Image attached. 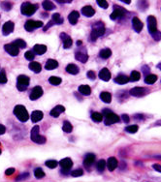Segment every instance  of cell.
Segmentation results:
<instances>
[{
  "label": "cell",
  "mask_w": 161,
  "mask_h": 182,
  "mask_svg": "<svg viewBox=\"0 0 161 182\" xmlns=\"http://www.w3.org/2000/svg\"><path fill=\"white\" fill-rule=\"evenodd\" d=\"M105 33V26H104V23L101 21H98L96 22L93 28H92V31L90 34V38L92 41H95L98 37H100L103 34Z\"/></svg>",
  "instance_id": "2"
},
{
  "label": "cell",
  "mask_w": 161,
  "mask_h": 182,
  "mask_svg": "<svg viewBox=\"0 0 161 182\" xmlns=\"http://www.w3.org/2000/svg\"><path fill=\"white\" fill-rule=\"evenodd\" d=\"M15 173V169L14 168H10L8 169H6V172H5V174L6 175H12Z\"/></svg>",
  "instance_id": "51"
},
{
  "label": "cell",
  "mask_w": 161,
  "mask_h": 182,
  "mask_svg": "<svg viewBox=\"0 0 161 182\" xmlns=\"http://www.w3.org/2000/svg\"><path fill=\"white\" fill-rule=\"evenodd\" d=\"M128 82H129V77H127L126 75H123V74L119 75L115 78V82H116L117 84H125Z\"/></svg>",
  "instance_id": "26"
},
{
  "label": "cell",
  "mask_w": 161,
  "mask_h": 182,
  "mask_svg": "<svg viewBox=\"0 0 161 182\" xmlns=\"http://www.w3.org/2000/svg\"><path fill=\"white\" fill-rule=\"evenodd\" d=\"M122 120L124 121L125 123H128L129 122V117L127 114H122Z\"/></svg>",
  "instance_id": "53"
},
{
  "label": "cell",
  "mask_w": 161,
  "mask_h": 182,
  "mask_svg": "<svg viewBox=\"0 0 161 182\" xmlns=\"http://www.w3.org/2000/svg\"><path fill=\"white\" fill-rule=\"evenodd\" d=\"M140 78H141L140 73L138 71H133L131 73V75H130V77H129V81H131V82H138Z\"/></svg>",
  "instance_id": "36"
},
{
  "label": "cell",
  "mask_w": 161,
  "mask_h": 182,
  "mask_svg": "<svg viewBox=\"0 0 161 182\" xmlns=\"http://www.w3.org/2000/svg\"><path fill=\"white\" fill-rule=\"evenodd\" d=\"M59 165L64 172H68L73 167V162L70 158H64L59 162Z\"/></svg>",
  "instance_id": "13"
},
{
  "label": "cell",
  "mask_w": 161,
  "mask_h": 182,
  "mask_svg": "<svg viewBox=\"0 0 161 182\" xmlns=\"http://www.w3.org/2000/svg\"><path fill=\"white\" fill-rule=\"evenodd\" d=\"M60 37H61V40L63 41V47L64 48H69L71 47L72 46V39L70 36H68L66 33H61L60 34Z\"/></svg>",
  "instance_id": "15"
},
{
  "label": "cell",
  "mask_w": 161,
  "mask_h": 182,
  "mask_svg": "<svg viewBox=\"0 0 161 182\" xmlns=\"http://www.w3.org/2000/svg\"><path fill=\"white\" fill-rule=\"evenodd\" d=\"M105 167H106V161H105V160L98 161V163H97V169L99 172H103Z\"/></svg>",
  "instance_id": "44"
},
{
  "label": "cell",
  "mask_w": 161,
  "mask_h": 182,
  "mask_svg": "<svg viewBox=\"0 0 161 182\" xmlns=\"http://www.w3.org/2000/svg\"><path fill=\"white\" fill-rule=\"evenodd\" d=\"M157 68H158L159 70H161V62H160V63H159V64L157 65Z\"/></svg>",
  "instance_id": "56"
},
{
  "label": "cell",
  "mask_w": 161,
  "mask_h": 182,
  "mask_svg": "<svg viewBox=\"0 0 161 182\" xmlns=\"http://www.w3.org/2000/svg\"><path fill=\"white\" fill-rule=\"evenodd\" d=\"M79 91L80 94L85 95V96H88L91 94V88L88 85H80L79 87Z\"/></svg>",
  "instance_id": "32"
},
{
  "label": "cell",
  "mask_w": 161,
  "mask_h": 182,
  "mask_svg": "<svg viewBox=\"0 0 161 182\" xmlns=\"http://www.w3.org/2000/svg\"><path fill=\"white\" fill-rule=\"evenodd\" d=\"M91 119L93 121H95V122H101V121L103 120V115H102V113L97 112H92L91 113Z\"/></svg>",
  "instance_id": "35"
},
{
  "label": "cell",
  "mask_w": 161,
  "mask_h": 182,
  "mask_svg": "<svg viewBox=\"0 0 161 182\" xmlns=\"http://www.w3.org/2000/svg\"><path fill=\"white\" fill-rule=\"evenodd\" d=\"M58 165V163L57 161H55V160H49L46 162V166L49 169H54V168H57Z\"/></svg>",
  "instance_id": "43"
},
{
  "label": "cell",
  "mask_w": 161,
  "mask_h": 182,
  "mask_svg": "<svg viewBox=\"0 0 161 182\" xmlns=\"http://www.w3.org/2000/svg\"><path fill=\"white\" fill-rule=\"evenodd\" d=\"M151 36L153 37V39H154V40L159 41V40L161 39V32H159L158 30H157V31H156L155 33H154V34H152Z\"/></svg>",
  "instance_id": "50"
},
{
  "label": "cell",
  "mask_w": 161,
  "mask_h": 182,
  "mask_svg": "<svg viewBox=\"0 0 161 182\" xmlns=\"http://www.w3.org/2000/svg\"><path fill=\"white\" fill-rule=\"evenodd\" d=\"M66 72L69 73L71 75H77L79 73V68L75 64H69V65H67V67H66Z\"/></svg>",
  "instance_id": "28"
},
{
  "label": "cell",
  "mask_w": 161,
  "mask_h": 182,
  "mask_svg": "<svg viewBox=\"0 0 161 182\" xmlns=\"http://www.w3.org/2000/svg\"><path fill=\"white\" fill-rule=\"evenodd\" d=\"M83 173H84L83 169H74V171L71 173V175L74 177H79V176H80V175H83Z\"/></svg>",
  "instance_id": "45"
},
{
  "label": "cell",
  "mask_w": 161,
  "mask_h": 182,
  "mask_svg": "<svg viewBox=\"0 0 161 182\" xmlns=\"http://www.w3.org/2000/svg\"><path fill=\"white\" fill-rule=\"evenodd\" d=\"M14 114L17 116V118L22 121V122H26L29 118V114L26 111V108L22 105H17L14 108Z\"/></svg>",
  "instance_id": "1"
},
{
  "label": "cell",
  "mask_w": 161,
  "mask_h": 182,
  "mask_svg": "<svg viewBox=\"0 0 161 182\" xmlns=\"http://www.w3.org/2000/svg\"><path fill=\"white\" fill-rule=\"evenodd\" d=\"M34 175H35V177L36 178H43L45 176V173L43 172V169L41 168H37L35 169V172H34Z\"/></svg>",
  "instance_id": "41"
},
{
  "label": "cell",
  "mask_w": 161,
  "mask_h": 182,
  "mask_svg": "<svg viewBox=\"0 0 161 182\" xmlns=\"http://www.w3.org/2000/svg\"><path fill=\"white\" fill-rule=\"evenodd\" d=\"M38 9V6L37 5H34V4H31L29 2H26L22 5L21 7V12L22 14L24 15V16H32L36 10Z\"/></svg>",
  "instance_id": "4"
},
{
  "label": "cell",
  "mask_w": 161,
  "mask_h": 182,
  "mask_svg": "<svg viewBox=\"0 0 161 182\" xmlns=\"http://www.w3.org/2000/svg\"><path fill=\"white\" fill-rule=\"evenodd\" d=\"M57 67H58V62L54 59H49L46 62V65H45V68L49 71L53 70V69L57 68Z\"/></svg>",
  "instance_id": "25"
},
{
  "label": "cell",
  "mask_w": 161,
  "mask_h": 182,
  "mask_svg": "<svg viewBox=\"0 0 161 182\" xmlns=\"http://www.w3.org/2000/svg\"><path fill=\"white\" fill-rule=\"evenodd\" d=\"M147 21L148 32L151 33V35H152L157 31V21L153 16H148Z\"/></svg>",
  "instance_id": "7"
},
{
  "label": "cell",
  "mask_w": 161,
  "mask_h": 182,
  "mask_svg": "<svg viewBox=\"0 0 161 182\" xmlns=\"http://www.w3.org/2000/svg\"><path fill=\"white\" fill-rule=\"evenodd\" d=\"M0 153H1V150H0Z\"/></svg>",
  "instance_id": "57"
},
{
  "label": "cell",
  "mask_w": 161,
  "mask_h": 182,
  "mask_svg": "<svg viewBox=\"0 0 161 182\" xmlns=\"http://www.w3.org/2000/svg\"><path fill=\"white\" fill-rule=\"evenodd\" d=\"M132 25H133V28L134 30L137 33H140L142 31V29H143V22H142L138 17H134L132 20Z\"/></svg>",
  "instance_id": "17"
},
{
  "label": "cell",
  "mask_w": 161,
  "mask_h": 182,
  "mask_svg": "<svg viewBox=\"0 0 161 182\" xmlns=\"http://www.w3.org/2000/svg\"><path fill=\"white\" fill-rule=\"evenodd\" d=\"M52 22L53 24H61L63 22V19L60 17V15L58 13H55L53 15V20H52Z\"/></svg>",
  "instance_id": "34"
},
{
  "label": "cell",
  "mask_w": 161,
  "mask_h": 182,
  "mask_svg": "<svg viewBox=\"0 0 161 182\" xmlns=\"http://www.w3.org/2000/svg\"><path fill=\"white\" fill-rule=\"evenodd\" d=\"M42 26H43V22L40 21H32V20H30V21H27L26 22V24H24V27H26V29L29 32H31V31H33L34 29L40 28Z\"/></svg>",
  "instance_id": "9"
},
{
  "label": "cell",
  "mask_w": 161,
  "mask_h": 182,
  "mask_svg": "<svg viewBox=\"0 0 161 182\" xmlns=\"http://www.w3.org/2000/svg\"><path fill=\"white\" fill-rule=\"evenodd\" d=\"M143 72L146 74V76H147V72L150 73V68H148L147 66H144V67H143Z\"/></svg>",
  "instance_id": "55"
},
{
  "label": "cell",
  "mask_w": 161,
  "mask_h": 182,
  "mask_svg": "<svg viewBox=\"0 0 161 182\" xmlns=\"http://www.w3.org/2000/svg\"><path fill=\"white\" fill-rule=\"evenodd\" d=\"M75 57H76L77 60H79V61H80L82 63H85L88 59V53L83 52V51H77L76 54H75Z\"/></svg>",
  "instance_id": "24"
},
{
  "label": "cell",
  "mask_w": 161,
  "mask_h": 182,
  "mask_svg": "<svg viewBox=\"0 0 161 182\" xmlns=\"http://www.w3.org/2000/svg\"><path fill=\"white\" fill-rule=\"evenodd\" d=\"M29 85V78L27 76L21 75L18 77L17 87L20 91H24Z\"/></svg>",
  "instance_id": "6"
},
{
  "label": "cell",
  "mask_w": 161,
  "mask_h": 182,
  "mask_svg": "<svg viewBox=\"0 0 161 182\" xmlns=\"http://www.w3.org/2000/svg\"><path fill=\"white\" fill-rule=\"evenodd\" d=\"M102 115H105V123H106L107 125L116 123L120 121L119 115H116V113H114L113 112H111L109 110H104Z\"/></svg>",
  "instance_id": "5"
},
{
  "label": "cell",
  "mask_w": 161,
  "mask_h": 182,
  "mask_svg": "<svg viewBox=\"0 0 161 182\" xmlns=\"http://www.w3.org/2000/svg\"><path fill=\"white\" fill-rule=\"evenodd\" d=\"M29 69L33 71L34 73H40L41 70H42V67H41V64L38 63V62H30L29 65H28Z\"/></svg>",
  "instance_id": "29"
},
{
  "label": "cell",
  "mask_w": 161,
  "mask_h": 182,
  "mask_svg": "<svg viewBox=\"0 0 161 182\" xmlns=\"http://www.w3.org/2000/svg\"><path fill=\"white\" fill-rule=\"evenodd\" d=\"M147 92H150L147 88L145 87H134L130 90V95H132L134 97H142L146 95Z\"/></svg>",
  "instance_id": "10"
},
{
  "label": "cell",
  "mask_w": 161,
  "mask_h": 182,
  "mask_svg": "<svg viewBox=\"0 0 161 182\" xmlns=\"http://www.w3.org/2000/svg\"><path fill=\"white\" fill-rule=\"evenodd\" d=\"M157 81V76L156 75H152V74H148L145 78V82L147 84H153Z\"/></svg>",
  "instance_id": "31"
},
{
  "label": "cell",
  "mask_w": 161,
  "mask_h": 182,
  "mask_svg": "<svg viewBox=\"0 0 161 182\" xmlns=\"http://www.w3.org/2000/svg\"><path fill=\"white\" fill-rule=\"evenodd\" d=\"M97 4L100 6L101 8L103 9H107L109 7V5H108V2L107 1H105V0H97Z\"/></svg>",
  "instance_id": "47"
},
{
  "label": "cell",
  "mask_w": 161,
  "mask_h": 182,
  "mask_svg": "<svg viewBox=\"0 0 161 182\" xmlns=\"http://www.w3.org/2000/svg\"><path fill=\"white\" fill-rule=\"evenodd\" d=\"M14 27H15L14 22H12V21L5 22L4 25H3V27H2V32H3V34H4V35H9V34H11L12 32H13Z\"/></svg>",
  "instance_id": "14"
},
{
  "label": "cell",
  "mask_w": 161,
  "mask_h": 182,
  "mask_svg": "<svg viewBox=\"0 0 161 182\" xmlns=\"http://www.w3.org/2000/svg\"><path fill=\"white\" fill-rule=\"evenodd\" d=\"M100 99L104 103H106V104H110V103L112 102V95L109 92H102L100 94Z\"/></svg>",
  "instance_id": "30"
},
{
  "label": "cell",
  "mask_w": 161,
  "mask_h": 182,
  "mask_svg": "<svg viewBox=\"0 0 161 182\" xmlns=\"http://www.w3.org/2000/svg\"><path fill=\"white\" fill-rule=\"evenodd\" d=\"M125 13H126V11L124 8L120 7V6H114V11L112 15H111V20H113V21L119 20L124 16Z\"/></svg>",
  "instance_id": "8"
},
{
  "label": "cell",
  "mask_w": 161,
  "mask_h": 182,
  "mask_svg": "<svg viewBox=\"0 0 161 182\" xmlns=\"http://www.w3.org/2000/svg\"><path fill=\"white\" fill-rule=\"evenodd\" d=\"M43 95V88L41 86H35L32 90H31V93H30L29 95V98L30 100H37L38 98H40V97Z\"/></svg>",
  "instance_id": "12"
},
{
  "label": "cell",
  "mask_w": 161,
  "mask_h": 182,
  "mask_svg": "<svg viewBox=\"0 0 161 182\" xmlns=\"http://www.w3.org/2000/svg\"><path fill=\"white\" fill-rule=\"evenodd\" d=\"M99 78L104 82H109L111 80V72L107 68H103L99 72Z\"/></svg>",
  "instance_id": "16"
},
{
  "label": "cell",
  "mask_w": 161,
  "mask_h": 182,
  "mask_svg": "<svg viewBox=\"0 0 161 182\" xmlns=\"http://www.w3.org/2000/svg\"><path fill=\"white\" fill-rule=\"evenodd\" d=\"M30 138H31V141L38 143V144H43L46 142V138L43 137L39 134V126H34L31 133H30Z\"/></svg>",
  "instance_id": "3"
},
{
  "label": "cell",
  "mask_w": 161,
  "mask_h": 182,
  "mask_svg": "<svg viewBox=\"0 0 161 182\" xmlns=\"http://www.w3.org/2000/svg\"><path fill=\"white\" fill-rule=\"evenodd\" d=\"M4 50L12 56H17L18 54V51H20V48H18L16 45H14L13 43H12V44H6L4 46Z\"/></svg>",
  "instance_id": "11"
},
{
  "label": "cell",
  "mask_w": 161,
  "mask_h": 182,
  "mask_svg": "<svg viewBox=\"0 0 161 182\" xmlns=\"http://www.w3.org/2000/svg\"><path fill=\"white\" fill-rule=\"evenodd\" d=\"M94 161H95V155L94 154H88L84 160V167L88 168L94 163Z\"/></svg>",
  "instance_id": "23"
},
{
  "label": "cell",
  "mask_w": 161,
  "mask_h": 182,
  "mask_svg": "<svg viewBox=\"0 0 161 182\" xmlns=\"http://www.w3.org/2000/svg\"><path fill=\"white\" fill-rule=\"evenodd\" d=\"M152 168L155 169L156 172L161 173V165H159V164H154V165H152Z\"/></svg>",
  "instance_id": "52"
},
{
  "label": "cell",
  "mask_w": 161,
  "mask_h": 182,
  "mask_svg": "<svg viewBox=\"0 0 161 182\" xmlns=\"http://www.w3.org/2000/svg\"><path fill=\"white\" fill-rule=\"evenodd\" d=\"M82 14L88 17H91L95 14V10L92 8L91 6H84V7L82 9Z\"/></svg>",
  "instance_id": "19"
},
{
  "label": "cell",
  "mask_w": 161,
  "mask_h": 182,
  "mask_svg": "<svg viewBox=\"0 0 161 182\" xmlns=\"http://www.w3.org/2000/svg\"><path fill=\"white\" fill-rule=\"evenodd\" d=\"M62 130H63L65 133H71L72 130H73V126L71 125V123L69 122V121H65V122L63 123Z\"/></svg>",
  "instance_id": "39"
},
{
  "label": "cell",
  "mask_w": 161,
  "mask_h": 182,
  "mask_svg": "<svg viewBox=\"0 0 161 182\" xmlns=\"http://www.w3.org/2000/svg\"><path fill=\"white\" fill-rule=\"evenodd\" d=\"M24 56H26V58L27 60H33L34 57H35V54L32 51H28L26 52V54H24Z\"/></svg>",
  "instance_id": "46"
},
{
  "label": "cell",
  "mask_w": 161,
  "mask_h": 182,
  "mask_svg": "<svg viewBox=\"0 0 161 182\" xmlns=\"http://www.w3.org/2000/svg\"><path fill=\"white\" fill-rule=\"evenodd\" d=\"M65 111V108L63 106H57L51 111V115L53 117H58L60 113H62Z\"/></svg>",
  "instance_id": "22"
},
{
  "label": "cell",
  "mask_w": 161,
  "mask_h": 182,
  "mask_svg": "<svg viewBox=\"0 0 161 182\" xmlns=\"http://www.w3.org/2000/svg\"><path fill=\"white\" fill-rule=\"evenodd\" d=\"M111 55H112V51L110 48H104V50L100 51V52H99V56L103 59H107Z\"/></svg>",
  "instance_id": "33"
},
{
  "label": "cell",
  "mask_w": 161,
  "mask_h": 182,
  "mask_svg": "<svg viewBox=\"0 0 161 182\" xmlns=\"http://www.w3.org/2000/svg\"><path fill=\"white\" fill-rule=\"evenodd\" d=\"M7 82V77H6V74L4 71H1L0 73V83H6Z\"/></svg>",
  "instance_id": "48"
},
{
  "label": "cell",
  "mask_w": 161,
  "mask_h": 182,
  "mask_svg": "<svg viewBox=\"0 0 161 182\" xmlns=\"http://www.w3.org/2000/svg\"><path fill=\"white\" fill-rule=\"evenodd\" d=\"M49 82L51 84H53V85H58V84L61 83V78H58V77H51L49 78Z\"/></svg>",
  "instance_id": "38"
},
{
  "label": "cell",
  "mask_w": 161,
  "mask_h": 182,
  "mask_svg": "<svg viewBox=\"0 0 161 182\" xmlns=\"http://www.w3.org/2000/svg\"><path fill=\"white\" fill-rule=\"evenodd\" d=\"M106 165L109 169V171L113 172L117 167V160L115 158V157H110V158L108 159V161L106 162Z\"/></svg>",
  "instance_id": "18"
},
{
  "label": "cell",
  "mask_w": 161,
  "mask_h": 182,
  "mask_svg": "<svg viewBox=\"0 0 161 182\" xmlns=\"http://www.w3.org/2000/svg\"><path fill=\"white\" fill-rule=\"evenodd\" d=\"M88 77L89 80H91V81H93V80H95V78H96L95 73L93 71H88Z\"/></svg>",
  "instance_id": "49"
},
{
  "label": "cell",
  "mask_w": 161,
  "mask_h": 182,
  "mask_svg": "<svg viewBox=\"0 0 161 182\" xmlns=\"http://www.w3.org/2000/svg\"><path fill=\"white\" fill-rule=\"evenodd\" d=\"M42 5H43V7H44V9L47 11H52L55 8L54 4L52 1H44L42 3Z\"/></svg>",
  "instance_id": "37"
},
{
  "label": "cell",
  "mask_w": 161,
  "mask_h": 182,
  "mask_svg": "<svg viewBox=\"0 0 161 182\" xmlns=\"http://www.w3.org/2000/svg\"><path fill=\"white\" fill-rule=\"evenodd\" d=\"M43 116H44V114H43L42 112L40 111H34L31 114V120H32V122L36 123V122H38V121L42 120Z\"/></svg>",
  "instance_id": "27"
},
{
  "label": "cell",
  "mask_w": 161,
  "mask_h": 182,
  "mask_svg": "<svg viewBox=\"0 0 161 182\" xmlns=\"http://www.w3.org/2000/svg\"><path fill=\"white\" fill-rule=\"evenodd\" d=\"M13 44L16 45L18 48H24L26 47V43L23 40H22V39H18V40L14 41Z\"/></svg>",
  "instance_id": "42"
},
{
  "label": "cell",
  "mask_w": 161,
  "mask_h": 182,
  "mask_svg": "<svg viewBox=\"0 0 161 182\" xmlns=\"http://www.w3.org/2000/svg\"><path fill=\"white\" fill-rule=\"evenodd\" d=\"M138 130H139V127L137 125H130L125 128V131L127 133H130V134H135V133H137Z\"/></svg>",
  "instance_id": "40"
},
{
  "label": "cell",
  "mask_w": 161,
  "mask_h": 182,
  "mask_svg": "<svg viewBox=\"0 0 161 182\" xmlns=\"http://www.w3.org/2000/svg\"><path fill=\"white\" fill-rule=\"evenodd\" d=\"M79 12L77 11H73L71 12V13L69 14V16H68V21H69V22L71 24H73V25H75V24L77 23L78 21V19H79Z\"/></svg>",
  "instance_id": "20"
},
{
  "label": "cell",
  "mask_w": 161,
  "mask_h": 182,
  "mask_svg": "<svg viewBox=\"0 0 161 182\" xmlns=\"http://www.w3.org/2000/svg\"><path fill=\"white\" fill-rule=\"evenodd\" d=\"M47 51V47L45 45H35L33 47V52L34 54H38V55H42Z\"/></svg>",
  "instance_id": "21"
},
{
  "label": "cell",
  "mask_w": 161,
  "mask_h": 182,
  "mask_svg": "<svg viewBox=\"0 0 161 182\" xmlns=\"http://www.w3.org/2000/svg\"><path fill=\"white\" fill-rule=\"evenodd\" d=\"M6 132V128L4 125H1L0 124V135H3L4 133Z\"/></svg>",
  "instance_id": "54"
}]
</instances>
